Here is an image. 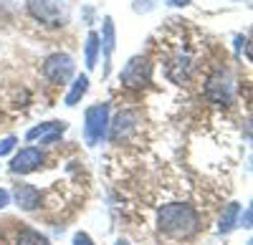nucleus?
<instances>
[{"label": "nucleus", "instance_id": "obj_13", "mask_svg": "<svg viewBox=\"0 0 253 245\" xmlns=\"http://www.w3.org/2000/svg\"><path fill=\"white\" fill-rule=\"evenodd\" d=\"M99 46H104V58L109 61V56L114 51V23H112V18H104V43H99Z\"/></svg>", "mask_w": 253, "mask_h": 245}, {"label": "nucleus", "instance_id": "obj_12", "mask_svg": "<svg viewBox=\"0 0 253 245\" xmlns=\"http://www.w3.org/2000/svg\"><path fill=\"white\" fill-rule=\"evenodd\" d=\"M86 89H89V78H86V76H79V78L74 81L71 91L66 94V104H69V106L79 104V99H81L84 94H86Z\"/></svg>", "mask_w": 253, "mask_h": 245}, {"label": "nucleus", "instance_id": "obj_4", "mask_svg": "<svg viewBox=\"0 0 253 245\" xmlns=\"http://www.w3.org/2000/svg\"><path fill=\"white\" fill-rule=\"evenodd\" d=\"M152 78V64L144 56H134L129 58V64L122 71V84L126 89H144Z\"/></svg>", "mask_w": 253, "mask_h": 245}, {"label": "nucleus", "instance_id": "obj_10", "mask_svg": "<svg viewBox=\"0 0 253 245\" xmlns=\"http://www.w3.org/2000/svg\"><path fill=\"white\" fill-rule=\"evenodd\" d=\"M238 212H241L238 202H230V205H225V210H223V215H220L218 230H220V233H230V230H233V228H236V220H238Z\"/></svg>", "mask_w": 253, "mask_h": 245}, {"label": "nucleus", "instance_id": "obj_3", "mask_svg": "<svg viewBox=\"0 0 253 245\" xmlns=\"http://www.w3.org/2000/svg\"><path fill=\"white\" fill-rule=\"evenodd\" d=\"M109 129V106L107 104H96L91 109H86V127H84V134H86V141L94 147L107 137Z\"/></svg>", "mask_w": 253, "mask_h": 245}, {"label": "nucleus", "instance_id": "obj_21", "mask_svg": "<svg viewBox=\"0 0 253 245\" xmlns=\"http://www.w3.org/2000/svg\"><path fill=\"white\" fill-rule=\"evenodd\" d=\"M117 245H126V243H124V240H119V243H117Z\"/></svg>", "mask_w": 253, "mask_h": 245}, {"label": "nucleus", "instance_id": "obj_20", "mask_svg": "<svg viewBox=\"0 0 253 245\" xmlns=\"http://www.w3.org/2000/svg\"><path fill=\"white\" fill-rule=\"evenodd\" d=\"M167 3H170V5H187L190 0H167Z\"/></svg>", "mask_w": 253, "mask_h": 245}, {"label": "nucleus", "instance_id": "obj_9", "mask_svg": "<svg viewBox=\"0 0 253 245\" xmlns=\"http://www.w3.org/2000/svg\"><path fill=\"white\" fill-rule=\"evenodd\" d=\"M13 197H15V202H18V208H23V210H36V208H41V192H38L33 185H26V182L15 185Z\"/></svg>", "mask_w": 253, "mask_h": 245}, {"label": "nucleus", "instance_id": "obj_18", "mask_svg": "<svg viewBox=\"0 0 253 245\" xmlns=\"http://www.w3.org/2000/svg\"><path fill=\"white\" fill-rule=\"evenodd\" d=\"M74 245H94V243H91V238L86 233H76L74 235Z\"/></svg>", "mask_w": 253, "mask_h": 245}, {"label": "nucleus", "instance_id": "obj_6", "mask_svg": "<svg viewBox=\"0 0 253 245\" xmlns=\"http://www.w3.org/2000/svg\"><path fill=\"white\" fill-rule=\"evenodd\" d=\"M230 91H233V84H230V76L223 69H215L205 78V96L210 101H215V104H228Z\"/></svg>", "mask_w": 253, "mask_h": 245}, {"label": "nucleus", "instance_id": "obj_1", "mask_svg": "<svg viewBox=\"0 0 253 245\" xmlns=\"http://www.w3.org/2000/svg\"><path fill=\"white\" fill-rule=\"evenodd\" d=\"M157 225L165 235L175 240H187L200 230V217L193 205H182V202H172L165 205L157 215Z\"/></svg>", "mask_w": 253, "mask_h": 245}, {"label": "nucleus", "instance_id": "obj_15", "mask_svg": "<svg viewBox=\"0 0 253 245\" xmlns=\"http://www.w3.org/2000/svg\"><path fill=\"white\" fill-rule=\"evenodd\" d=\"M58 124V121H51V124H41V127H36V129H31L28 132V139H36V137H41L43 132H48V129H53Z\"/></svg>", "mask_w": 253, "mask_h": 245}, {"label": "nucleus", "instance_id": "obj_19", "mask_svg": "<svg viewBox=\"0 0 253 245\" xmlns=\"http://www.w3.org/2000/svg\"><path fill=\"white\" fill-rule=\"evenodd\" d=\"M8 200H10V195H8V190H0V210H3V208L8 205Z\"/></svg>", "mask_w": 253, "mask_h": 245}, {"label": "nucleus", "instance_id": "obj_7", "mask_svg": "<svg viewBox=\"0 0 253 245\" xmlns=\"http://www.w3.org/2000/svg\"><path fill=\"white\" fill-rule=\"evenodd\" d=\"M139 127V114L132 109H124L114 116V121H109V129H112V141H124L134 129Z\"/></svg>", "mask_w": 253, "mask_h": 245}, {"label": "nucleus", "instance_id": "obj_5", "mask_svg": "<svg viewBox=\"0 0 253 245\" xmlns=\"http://www.w3.org/2000/svg\"><path fill=\"white\" fill-rule=\"evenodd\" d=\"M43 76L51 81V84H66V81L74 76V61L66 53H53L46 58L43 64Z\"/></svg>", "mask_w": 253, "mask_h": 245}, {"label": "nucleus", "instance_id": "obj_16", "mask_svg": "<svg viewBox=\"0 0 253 245\" xmlns=\"http://www.w3.org/2000/svg\"><path fill=\"white\" fill-rule=\"evenodd\" d=\"M155 8V0H134V10L137 13H147Z\"/></svg>", "mask_w": 253, "mask_h": 245}, {"label": "nucleus", "instance_id": "obj_2", "mask_svg": "<svg viewBox=\"0 0 253 245\" xmlns=\"http://www.w3.org/2000/svg\"><path fill=\"white\" fill-rule=\"evenodd\" d=\"M31 15L43 26L58 28L69 23V3L66 0H28Z\"/></svg>", "mask_w": 253, "mask_h": 245}, {"label": "nucleus", "instance_id": "obj_17", "mask_svg": "<svg viewBox=\"0 0 253 245\" xmlns=\"http://www.w3.org/2000/svg\"><path fill=\"white\" fill-rule=\"evenodd\" d=\"M13 144H15V137H8V139H3V141H0V157H3V154H8V152L13 149Z\"/></svg>", "mask_w": 253, "mask_h": 245}, {"label": "nucleus", "instance_id": "obj_8", "mask_svg": "<svg viewBox=\"0 0 253 245\" xmlns=\"http://www.w3.org/2000/svg\"><path fill=\"white\" fill-rule=\"evenodd\" d=\"M43 162V152L41 149H33V147H28V149H20L15 157H13V162H10V170L18 175H28V172H33V170H38V165Z\"/></svg>", "mask_w": 253, "mask_h": 245}, {"label": "nucleus", "instance_id": "obj_14", "mask_svg": "<svg viewBox=\"0 0 253 245\" xmlns=\"http://www.w3.org/2000/svg\"><path fill=\"white\" fill-rule=\"evenodd\" d=\"M99 33H89V38H86V66L89 69H94L96 66V53H99Z\"/></svg>", "mask_w": 253, "mask_h": 245}, {"label": "nucleus", "instance_id": "obj_11", "mask_svg": "<svg viewBox=\"0 0 253 245\" xmlns=\"http://www.w3.org/2000/svg\"><path fill=\"white\" fill-rule=\"evenodd\" d=\"M15 245H51L46 235H41L38 230H31V228H23L18 233V240Z\"/></svg>", "mask_w": 253, "mask_h": 245}]
</instances>
